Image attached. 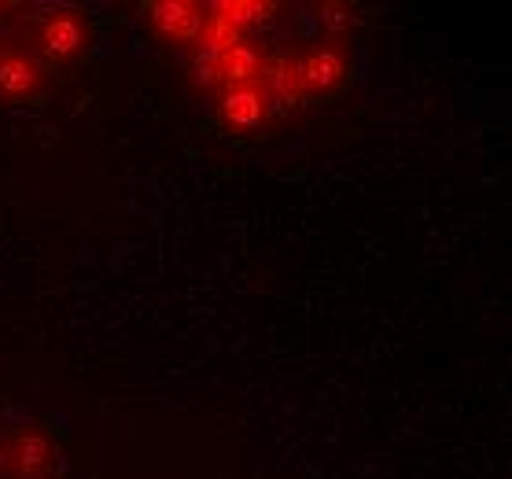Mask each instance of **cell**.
Returning <instances> with one entry per match:
<instances>
[{"mask_svg": "<svg viewBox=\"0 0 512 479\" xmlns=\"http://www.w3.org/2000/svg\"><path fill=\"white\" fill-rule=\"evenodd\" d=\"M291 67H295V85H299V100L303 104H332L354 85L347 52L328 41V45H306L291 52Z\"/></svg>", "mask_w": 512, "mask_h": 479, "instance_id": "cell-2", "label": "cell"}, {"mask_svg": "<svg viewBox=\"0 0 512 479\" xmlns=\"http://www.w3.org/2000/svg\"><path fill=\"white\" fill-rule=\"evenodd\" d=\"M210 8L196 0H152L144 4V23L163 45L170 48H192L207 34Z\"/></svg>", "mask_w": 512, "mask_h": 479, "instance_id": "cell-4", "label": "cell"}, {"mask_svg": "<svg viewBox=\"0 0 512 479\" xmlns=\"http://www.w3.org/2000/svg\"><path fill=\"white\" fill-rule=\"evenodd\" d=\"M317 26L325 30L328 37H343L354 23V8L350 4H336V0H325V4H317Z\"/></svg>", "mask_w": 512, "mask_h": 479, "instance_id": "cell-8", "label": "cell"}, {"mask_svg": "<svg viewBox=\"0 0 512 479\" xmlns=\"http://www.w3.org/2000/svg\"><path fill=\"white\" fill-rule=\"evenodd\" d=\"M56 78L23 45H0V107H45Z\"/></svg>", "mask_w": 512, "mask_h": 479, "instance_id": "cell-3", "label": "cell"}, {"mask_svg": "<svg viewBox=\"0 0 512 479\" xmlns=\"http://www.w3.org/2000/svg\"><path fill=\"white\" fill-rule=\"evenodd\" d=\"M214 12L222 15L244 41H255L280 23V4H273V0H229V4H218Z\"/></svg>", "mask_w": 512, "mask_h": 479, "instance_id": "cell-7", "label": "cell"}, {"mask_svg": "<svg viewBox=\"0 0 512 479\" xmlns=\"http://www.w3.org/2000/svg\"><path fill=\"white\" fill-rule=\"evenodd\" d=\"M23 37L26 52L56 78L93 56L96 41H100V23L85 8H52V12L34 15L23 26Z\"/></svg>", "mask_w": 512, "mask_h": 479, "instance_id": "cell-1", "label": "cell"}, {"mask_svg": "<svg viewBox=\"0 0 512 479\" xmlns=\"http://www.w3.org/2000/svg\"><path fill=\"white\" fill-rule=\"evenodd\" d=\"M258 93L266 96L269 118H284L303 104V100H299V85H295L291 52H284V48L266 52V59H262V74H258Z\"/></svg>", "mask_w": 512, "mask_h": 479, "instance_id": "cell-6", "label": "cell"}, {"mask_svg": "<svg viewBox=\"0 0 512 479\" xmlns=\"http://www.w3.org/2000/svg\"><path fill=\"white\" fill-rule=\"evenodd\" d=\"M214 122H218L229 137H262L273 118H269V104H266V96L258 93V85H247V89L218 93Z\"/></svg>", "mask_w": 512, "mask_h": 479, "instance_id": "cell-5", "label": "cell"}]
</instances>
